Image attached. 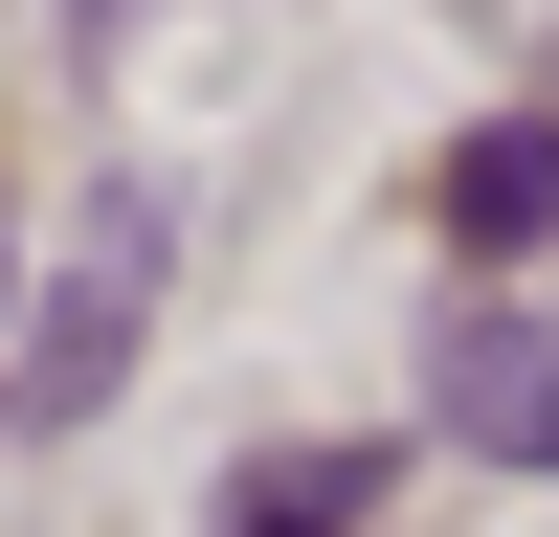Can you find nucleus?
<instances>
[{
    "mask_svg": "<svg viewBox=\"0 0 559 537\" xmlns=\"http://www.w3.org/2000/svg\"><path fill=\"white\" fill-rule=\"evenodd\" d=\"M426 202H448V247H559V112H471Z\"/></svg>",
    "mask_w": 559,
    "mask_h": 537,
    "instance_id": "obj_2",
    "label": "nucleus"
},
{
    "mask_svg": "<svg viewBox=\"0 0 559 537\" xmlns=\"http://www.w3.org/2000/svg\"><path fill=\"white\" fill-rule=\"evenodd\" d=\"M448 426H471L492 470H559V336L537 313H471V336H448Z\"/></svg>",
    "mask_w": 559,
    "mask_h": 537,
    "instance_id": "obj_3",
    "label": "nucleus"
},
{
    "mask_svg": "<svg viewBox=\"0 0 559 537\" xmlns=\"http://www.w3.org/2000/svg\"><path fill=\"white\" fill-rule=\"evenodd\" d=\"M157 291H179V202L157 179H90V247L45 268V336H23V426H90V403H134V358H157Z\"/></svg>",
    "mask_w": 559,
    "mask_h": 537,
    "instance_id": "obj_1",
    "label": "nucleus"
},
{
    "mask_svg": "<svg viewBox=\"0 0 559 537\" xmlns=\"http://www.w3.org/2000/svg\"><path fill=\"white\" fill-rule=\"evenodd\" d=\"M358 515H381V448H269L224 492V537H358Z\"/></svg>",
    "mask_w": 559,
    "mask_h": 537,
    "instance_id": "obj_4",
    "label": "nucleus"
}]
</instances>
